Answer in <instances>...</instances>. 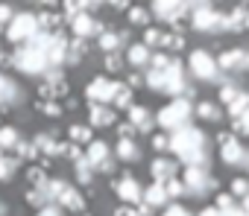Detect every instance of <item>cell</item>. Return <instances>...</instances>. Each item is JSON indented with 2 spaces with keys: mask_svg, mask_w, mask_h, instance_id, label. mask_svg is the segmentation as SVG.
Masks as SVG:
<instances>
[{
  "mask_svg": "<svg viewBox=\"0 0 249 216\" xmlns=\"http://www.w3.org/2000/svg\"><path fill=\"white\" fill-rule=\"evenodd\" d=\"M65 187H68V184H65V181H59V178H53V181L47 178V181L41 184V190H44V196H47V201H50V204H53V201H59V196L65 193Z\"/></svg>",
  "mask_w": 249,
  "mask_h": 216,
  "instance_id": "28",
  "label": "cell"
},
{
  "mask_svg": "<svg viewBox=\"0 0 249 216\" xmlns=\"http://www.w3.org/2000/svg\"><path fill=\"white\" fill-rule=\"evenodd\" d=\"M182 184H185V193H191V196H205L211 187H217V178H211L205 167H188Z\"/></svg>",
  "mask_w": 249,
  "mask_h": 216,
  "instance_id": "5",
  "label": "cell"
},
{
  "mask_svg": "<svg viewBox=\"0 0 249 216\" xmlns=\"http://www.w3.org/2000/svg\"><path fill=\"white\" fill-rule=\"evenodd\" d=\"M246 114H249V93L240 91V96L229 105V117H231V120H240V117H246Z\"/></svg>",
  "mask_w": 249,
  "mask_h": 216,
  "instance_id": "27",
  "label": "cell"
},
{
  "mask_svg": "<svg viewBox=\"0 0 249 216\" xmlns=\"http://www.w3.org/2000/svg\"><path fill=\"white\" fill-rule=\"evenodd\" d=\"M150 67H153V70H167V67H170V59H167V53H156V56L150 59Z\"/></svg>",
  "mask_w": 249,
  "mask_h": 216,
  "instance_id": "42",
  "label": "cell"
},
{
  "mask_svg": "<svg viewBox=\"0 0 249 216\" xmlns=\"http://www.w3.org/2000/svg\"><path fill=\"white\" fill-rule=\"evenodd\" d=\"M164 216H191V213H188L182 204H170V207L164 210Z\"/></svg>",
  "mask_w": 249,
  "mask_h": 216,
  "instance_id": "50",
  "label": "cell"
},
{
  "mask_svg": "<svg viewBox=\"0 0 249 216\" xmlns=\"http://www.w3.org/2000/svg\"><path fill=\"white\" fill-rule=\"evenodd\" d=\"M15 149H18V161H21V158L33 161V158L38 155V152H36V146H33V143H24V140H18V146H15Z\"/></svg>",
  "mask_w": 249,
  "mask_h": 216,
  "instance_id": "41",
  "label": "cell"
},
{
  "mask_svg": "<svg viewBox=\"0 0 249 216\" xmlns=\"http://www.w3.org/2000/svg\"><path fill=\"white\" fill-rule=\"evenodd\" d=\"M199 216H223V210H217V207H205Z\"/></svg>",
  "mask_w": 249,
  "mask_h": 216,
  "instance_id": "56",
  "label": "cell"
},
{
  "mask_svg": "<svg viewBox=\"0 0 249 216\" xmlns=\"http://www.w3.org/2000/svg\"><path fill=\"white\" fill-rule=\"evenodd\" d=\"M68 135L73 143H91V126H71Z\"/></svg>",
  "mask_w": 249,
  "mask_h": 216,
  "instance_id": "36",
  "label": "cell"
},
{
  "mask_svg": "<svg viewBox=\"0 0 249 216\" xmlns=\"http://www.w3.org/2000/svg\"><path fill=\"white\" fill-rule=\"evenodd\" d=\"M220 155H223V161H226L229 167H249V152L240 146L237 138H231L229 143H223V146H220Z\"/></svg>",
  "mask_w": 249,
  "mask_h": 216,
  "instance_id": "13",
  "label": "cell"
},
{
  "mask_svg": "<svg viewBox=\"0 0 249 216\" xmlns=\"http://www.w3.org/2000/svg\"><path fill=\"white\" fill-rule=\"evenodd\" d=\"M44 56H47V67H62V64L68 62V38L59 35V32H53V35H50V44H47V50H44Z\"/></svg>",
  "mask_w": 249,
  "mask_h": 216,
  "instance_id": "10",
  "label": "cell"
},
{
  "mask_svg": "<svg viewBox=\"0 0 249 216\" xmlns=\"http://www.w3.org/2000/svg\"><path fill=\"white\" fill-rule=\"evenodd\" d=\"M229 207H234V199L231 196H220L217 199V210H229Z\"/></svg>",
  "mask_w": 249,
  "mask_h": 216,
  "instance_id": "51",
  "label": "cell"
},
{
  "mask_svg": "<svg viewBox=\"0 0 249 216\" xmlns=\"http://www.w3.org/2000/svg\"><path fill=\"white\" fill-rule=\"evenodd\" d=\"M38 216H62V210H59L56 204H47V207H41V210H38Z\"/></svg>",
  "mask_w": 249,
  "mask_h": 216,
  "instance_id": "53",
  "label": "cell"
},
{
  "mask_svg": "<svg viewBox=\"0 0 249 216\" xmlns=\"http://www.w3.org/2000/svg\"><path fill=\"white\" fill-rule=\"evenodd\" d=\"M164 76H167V91H164V93H170L173 99H179V96H185V93H194V91L188 88V82H185V67H182V62L170 59V67L164 70Z\"/></svg>",
  "mask_w": 249,
  "mask_h": 216,
  "instance_id": "6",
  "label": "cell"
},
{
  "mask_svg": "<svg viewBox=\"0 0 249 216\" xmlns=\"http://www.w3.org/2000/svg\"><path fill=\"white\" fill-rule=\"evenodd\" d=\"M18 158H9V155H0V181H9L12 175H15V170H18Z\"/></svg>",
  "mask_w": 249,
  "mask_h": 216,
  "instance_id": "31",
  "label": "cell"
},
{
  "mask_svg": "<svg viewBox=\"0 0 249 216\" xmlns=\"http://www.w3.org/2000/svg\"><path fill=\"white\" fill-rule=\"evenodd\" d=\"M191 24H194V30H202V32H220V30H226V15L214 12L211 6H202L199 12H194Z\"/></svg>",
  "mask_w": 249,
  "mask_h": 216,
  "instance_id": "7",
  "label": "cell"
},
{
  "mask_svg": "<svg viewBox=\"0 0 249 216\" xmlns=\"http://www.w3.org/2000/svg\"><path fill=\"white\" fill-rule=\"evenodd\" d=\"M9 21H12V9L9 6H0V27L9 24Z\"/></svg>",
  "mask_w": 249,
  "mask_h": 216,
  "instance_id": "54",
  "label": "cell"
},
{
  "mask_svg": "<svg viewBox=\"0 0 249 216\" xmlns=\"http://www.w3.org/2000/svg\"><path fill=\"white\" fill-rule=\"evenodd\" d=\"M85 158H88V164L97 170L103 161H108V146H106L103 140H91V143H88V155H85Z\"/></svg>",
  "mask_w": 249,
  "mask_h": 216,
  "instance_id": "21",
  "label": "cell"
},
{
  "mask_svg": "<svg viewBox=\"0 0 249 216\" xmlns=\"http://www.w3.org/2000/svg\"><path fill=\"white\" fill-rule=\"evenodd\" d=\"M173 172H176V164L173 161H164V158H159V161H153V178L156 181H170L173 178Z\"/></svg>",
  "mask_w": 249,
  "mask_h": 216,
  "instance_id": "24",
  "label": "cell"
},
{
  "mask_svg": "<svg viewBox=\"0 0 249 216\" xmlns=\"http://www.w3.org/2000/svg\"><path fill=\"white\" fill-rule=\"evenodd\" d=\"M68 24H71L73 35H76V38H82V41H85V38H91V35H103V27H100V24H97V21L88 15V12H79V15H73Z\"/></svg>",
  "mask_w": 249,
  "mask_h": 216,
  "instance_id": "9",
  "label": "cell"
},
{
  "mask_svg": "<svg viewBox=\"0 0 249 216\" xmlns=\"http://www.w3.org/2000/svg\"><path fill=\"white\" fill-rule=\"evenodd\" d=\"M27 201H30V204H38V207H47V204H50V201H47V196H44V190H41V187H33V190H30V193H27Z\"/></svg>",
  "mask_w": 249,
  "mask_h": 216,
  "instance_id": "39",
  "label": "cell"
},
{
  "mask_svg": "<svg viewBox=\"0 0 249 216\" xmlns=\"http://www.w3.org/2000/svg\"><path fill=\"white\" fill-rule=\"evenodd\" d=\"M111 187H114V193H117L123 201H141V199H144V190H141V187H138V181H135V178H129V175L117 178Z\"/></svg>",
  "mask_w": 249,
  "mask_h": 216,
  "instance_id": "14",
  "label": "cell"
},
{
  "mask_svg": "<svg viewBox=\"0 0 249 216\" xmlns=\"http://www.w3.org/2000/svg\"><path fill=\"white\" fill-rule=\"evenodd\" d=\"M196 114H199L202 120H208V123H217V120L223 117V111H220V105H214V102H202V105L196 108Z\"/></svg>",
  "mask_w": 249,
  "mask_h": 216,
  "instance_id": "32",
  "label": "cell"
},
{
  "mask_svg": "<svg viewBox=\"0 0 249 216\" xmlns=\"http://www.w3.org/2000/svg\"><path fill=\"white\" fill-rule=\"evenodd\" d=\"M217 67H223L229 73H243V70H249V53L246 50H226L217 59Z\"/></svg>",
  "mask_w": 249,
  "mask_h": 216,
  "instance_id": "12",
  "label": "cell"
},
{
  "mask_svg": "<svg viewBox=\"0 0 249 216\" xmlns=\"http://www.w3.org/2000/svg\"><path fill=\"white\" fill-rule=\"evenodd\" d=\"M106 67H108V70H111V73H117V70H120V67H123V59H120V56H117V53H111V56H108V59H106Z\"/></svg>",
  "mask_w": 249,
  "mask_h": 216,
  "instance_id": "48",
  "label": "cell"
},
{
  "mask_svg": "<svg viewBox=\"0 0 249 216\" xmlns=\"http://www.w3.org/2000/svg\"><path fill=\"white\" fill-rule=\"evenodd\" d=\"M12 64L18 70H24L27 76H38V73L47 70V56L41 50H36L33 44H24V47H18L12 53Z\"/></svg>",
  "mask_w": 249,
  "mask_h": 216,
  "instance_id": "3",
  "label": "cell"
},
{
  "mask_svg": "<svg viewBox=\"0 0 249 216\" xmlns=\"http://www.w3.org/2000/svg\"><path fill=\"white\" fill-rule=\"evenodd\" d=\"M126 38H129L126 32H103V35H100V50H106V53L111 56V53L120 50V44L126 41Z\"/></svg>",
  "mask_w": 249,
  "mask_h": 216,
  "instance_id": "22",
  "label": "cell"
},
{
  "mask_svg": "<svg viewBox=\"0 0 249 216\" xmlns=\"http://www.w3.org/2000/svg\"><path fill=\"white\" fill-rule=\"evenodd\" d=\"M161 47H167V50H182L185 47V38L179 35V32H164V44Z\"/></svg>",
  "mask_w": 249,
  "mask_h": 216,
  "instance_id": "38",
  "label": "cell"
},
{
  "mask_svg": "<svg viewBox=\"0 0 249 216\" xmlns=\"http://www.w3.org/2000/svg\"><path fill=\"white\" fill-rule=\"evenodd\" d=\"M164 187H167V196H188V193H185V184H182V181H176V178L164 181Z\"/></svg>",
  "mask_w": 249,
  "mask_h": 216,
  "instance_id": "46",
  "label": "cell"
},
{
  "mask_svg": "<svg viewBox=\"0 0 249 216\" xmlns=\"http://www.w3.org/2000/svg\"><path fill=\"white\" fill-rule=\"evenodd\" d=\"M18 132L12 129V126H3V129H0V149H15L18 146Z\"/></svg>",
  "mask_w": 249,
  "mask_h": 216,
  "instance_id": "33",
  "label": "cell"
},
{
  "mask_svg": "<svg viewBox=\"0 0 249 216\" xmlns=\"http://www.w3.org/2000/svg\"><path fill=\"white\" fill-rule=\"evenodd\" d=\"M144 79H147V85H150L153 91H159V93L167 91V76H164V70H153V67H150Z\"/></svg>",
  "mask_w": 249,
  "mask_h": 216,
  "instance_id": "30",
  "label": "cell"
},
{
  "mask_svg": "<svg viewBox=\"0 0 249 216\" xmlns=\"http://www.w3.org/2000/svg\"><path fill=\"white\" fill-rule=\"evenodd\" d=\"M88 120H91V126H111L114 123V111H108L106 105H91Z\"/></svg>",
  "mask_w": 249,
  "mask_h": 216,
  "instance_id": "23",
  "label": "cell"
},
{
  "mask_svg": "<svg viewBox=\"0 0 249 216\" xmlns=\"http://www.w3.org/2000/svg\"><path fill=\"white\" fill-rule=\"evenodd\" d=\"M138 146H135V140H117V158L120 161H138Z\"/></svg>",
  "mask_w": 249,
  "mask_h": 216,
  "instance_id": "29",
  "label": "cell"
},
{
  "mask_svg": "<svg viewBox=\"0 0 249 216\" xmlns=\"http://www.w3.org/2000/svg\"><path fill=\"white\" fill-rule=\"evenodd\" d=\"M33 146H36V152H44V155H65V146L56 143L53 135H36Z\"/></svg>",
  "mask_w": 249,
  "mask_h": 216,
  "instance_id": "19",
  "label": "cell"
},
{
  "mask_svg": "<svg viewBox=\"0 0 249 216\" xmlns=\"http://www.w3.org/2000/svg\"><path fill=\"white\" fill-rule=\"evenodd\" d=\"M170 149L188 164V167H205L208 164V149H205V135L194 126H185L179 132H173L170 138Z\"/></svg>",
  "mask_w": 249,
  "mask_h": 216,
  "instance_id": "1",
  "label": "cell"
},
{
  "mask_svg": "<svg viewBox=\"0 0 249 216\" xmlns=\"http://www.w3.org/2000/svg\"><path fill=\"white\" fill-rule=\"evenodd\" d=\"M129 123L138 129V132H150L153 129V117H150V111L144 105H132L129 108Z\"/></svg>",
  "mask_w": 249,
  "mask_h": 216,
  "instance_id": "18",
  "label": "cell"
},
{
  "mask_svg": "<svg viewBox=\"0 0 249 216\" xmlns=\"http://www.w3.org/2000/svg\"><path fill=\"white\" fill-rule=\"evenodd\" d=\"M231 193L234 196H249V181L246 178H234L231 181Z\"/></svg>",
  "mask_w": 249,
  "mask_h": 216,
  "instance_id": "47",
  "label": "cell"
},
{
  "mask_svg": "<svg viewBox=\"0 0 249 216\" xmlns=\"http://www.w3.org/2000/svg\"><path fill=\"white\" fill-rule=\"evenodd\" d=\"M114 216H141L138 210H132V207H117L114 210Z\"/></svg>",
  "mask_w": 249,
  "mask_h": 216,
  "instance_id": "55",
  "label": "cell"
},
{
  "mask_svg": "<svg viewBox=\"0 0 249 216\" xmlns=\"http://www.w3.org/2000/svg\"><path fill=\"white\" fill-rule=\"evenodd\" d=\"M191 114H194L191 99L179 96V99H173L170 105H164L161 111H159V126L167 129V132H179V129L191 126Z\"/></svg>",
  "mask_w": 249,
  "mask_h": 216,
  "instance_id": "2",
  "label": "cell"
},
{
  "mask_svg": "<svg viewBox=\"0 0 249 216\" xmlns=\"http://www.w3.org/2000/svg\"><path fill=\"white\" fill-rule=\"evenodd\" d=\"M141 44H144V47H159V44H164V32H161V30H147Z\"/></svg>",
  "mask_w": 249,
  "mask_h": 216,
  "instance_id": "37",
  "label": "cell"
},
{
  "mask_svg": "<svg viewBox=\"0 0 249 216\" xmlns=\"http://www.w3.org/2000/svg\"><path fill=\"white\" fill-rule=\"evenodd\" d=\"M191 70L199 76V79H217L220 76V67H217V59L205 50H194L191 53Z\"/></svg>",
  "mask_w": 249,
  "mask_h": 216,
  "instance_id": "8",
  "label": "cell"
},
{
  "mask_svg": "<svg viewBox=\"0 0 249 216\" xmlns=\"http://www.w3.org/2000/svg\"><path fill=\"white\" fill-rule=\"evenodd\" d=\"M153 12L161 18V21H167V24H173V21H182V15H185V3H173V0H159V3L153 6Z\"/></svg>",
  "mask_w": 249,
  "mask_h": 216,
  "instance_id": "15",
  "label": "cell"
},
{
  "mask_svg": "<svg viewBox=\"0 0 249 216\" xmlns=\"http://www.w3.org/2000/svg\"><path fill=\"white\" fill-rule=\"evenodd\" d=\"M85 93H88L91 105H103V102H108V99L114 96V82H111V79H106V76L91 79V82H88V88H85Z\"/></svg>",
  "mask_w": 249,
  "mask_h": 216,
  "instance_id": "11",
  "label": "cell"
},
{
  "mask_svg": "<svg viewBox=\"0 0 249 216\" xmlns=\"http://www.w3.org/2000/svg\"><path fill=\"white\" fill-rule=\"evenodd\" d=\"M38 30H41V27H38V18H36L33 12H21V15H12V21H9V27H6V35H9V41H15V44H27Z\"/></svg>",
  "mask_w": 249,
  "mask_h": 216,
  "instance_id": "4",
  "label": "cell"
},
{
  "mask_svg": "<svg viewBox=\"0 0 249 216\" xmlns=\"http://www.w3.org/2000/svg\"><path fill=\"white\" fill-rule=\"evenodd\" d=\"M59 204L68 207V210H73V213H82V210H85V199H82L73 187H65V193L59 196Z\"/></svg>",
  "mask_w": 249,
  "mask_h": 216,
  "instance_id": "20",
  "label": "cell"
},
{
  "mask_svg": "<svg viewBox=\"0 0 249 216\" xmlns=\"http://www.w3.org/2000/svg\"><path fill=\"white\" fill-rule=\"evenodd\" d=\"M167 187L161 184V181H156V184H150L147 190H144V201H147V207H161V204H167Z\"/></svg>",
  "mask_w": 249,
  "mask_h": 216,
  "instance_id": "16",
  "label": "cell"
},
{
  "mask_svg": "<svg viewBox=\"0 0 249 216\" xmlns=\"http://www.w3.org/2000/svg\"><path fill=\"white\" fill-rule=\"evenodd\" d=\"M6 210H9V207H6L3 201H0V216H6Z\"/></svg>",
  "mask_w": 249,
  "mask_h": 216,
  "instance_id": "59",
  "label": "cell"
},
{
  "mask_svg": "<svg viewBox=\"0 0 249 216\" xmlns=\"http://www.w3.org/2000/svg\"><path fill=\"white\" fill-rule=\"evenodd\" d=\"M129 21L138 24V27H144V24H150V12L141 9V6H135V9H129Z\"/></svg>",
  "mask_w": 249,
  "mask_h": 216,
  "instance_id": "40",
  "label": "cell"
},
{
  "mask_svg": "<svg viewBox=\"0 0 249 216\" xmlns=\"http://www.w3.org/2000/svg\"><path fill=\"white\" fill-rule=\"evenodd\" d=\"M27 178L33 181V187H41V184L47 181V175H44V170H41V167H33V170L27 172Z\"/></svg>",
  "mask_w": 249,
  "mask_h": 216,
  "instance_id": "45",
  "label": "cell"
},
{
  "mask_svg": "<svg viewBox=\"0 0 249 216\" xmlns=\"http://www.w3.org/2000/svg\"><path fill=\"white\" fill-rule=\"evenodd\" d=\"M150 59H153L150 47H144V44H132V47H129V64H135V67H147Z\"/></svg>",
  "mask_w": 249,
  "mask_h": 216,
  "instance_id": "25",
  "label": "cell"
},
{
  "mask_svg": "<svg viewBox=\"0 0 249 216\" xmlns=\"http://www.w3.org/2000/svg\"><path fill=\"white\" fill-rule=\"evenodd\" d=\"M18 99H21V88H18L9 76L0 73V105H12V102H18Z\"/></svg>",
  "mask_w": 249,
  "mask_h": 216,
  "instance_id": "17",
  "label": "cell"
},
{
  "mask_svg": "<svg viewBox=\"0 0 249 216\" xmlns=\"http://www.w3.org/2000/svg\"><path fill=\"white\" fill-rule=\"evenodd\" d=\"M135 132H138V129H135L132 123H120V126H117V140H132Z\"/></svg>",
  "mask_w": 249,
  "mask_h": 216,
  "instance_id": "44",
  "label": "cell"
},
{
  "mask_svg": "<svg viewBox=\"0 0 249 216\" xmlns=\"http://www.w3.org/2000/svg\"><path fill=\"white\" fill-rule=\"evenodd\" d=\"M223 216H246V213L237 210V207H229V210H223Z\"/></svg>",
  "mask_w": 249,
  "mask_h": 216,
  "instance_id": "58",
  "label": "cell"
},
{
  "mask_svg": "<svg viewBox=\"0 0 249 216\" xmlns=\"http://www.w3.org/2000/svg\"><path fill=\"white\" fill-rule=\"evenodd\" d=\"M246 18H249L246 9H234L231 15H226V30H243L246 27Z\"/></svg>",
  "mask_w": 249,
  "mask_h": 216,
  "instance_id": "34",
  "label": "cell"
},
{
  "mask_svg": "<svg viewBox=\"0 0 249 216\" xmlns=\"http://www.w3.org/2000/svg\"><path fill=\"white\" fill-rule=\"evenodd\" d=\"M111 102H114L117 108H132V88L114 82V96H111Z\"/></svg>",
  "mask_w": 249,
  "mask_h": 216,
  "instance_id": "26",
  "label": "cell"
},
{
  "mask_svg": "<svg viewBox=\"0 0 249 216\" xmlns=\"http://www.w3.org/2000/svg\"><path fill=\"white\" fill-rule=\"evenodd\" d=\"M41 111L50 114V117H59V114H62V108H59L56 102H41Z\"/></svg>",
  "mask_w": 249,
  "mask_h": 216,
  "instance_id": "49",
  "label": "cell"
},
{
  "mask_svg": "<svg viewBox=\"0 0 249 216\" xmlns=\"http://www.w3.org/2000/svg\"><path fill=\"white\" fill-rule=\"evenodd\" d=\"M153 146H156V149L161 152V149H167V146H170V140H167L164 135H156V138H153Z\"/></svg>",
  "mask_w": 249,
  "mask_h": 216,
  "instance_id": "52",
  "label": "cell"
},
{
  "mask_svg": "<svg viewBox=\"0 0 249 216\" xmlns=\"http://www.w3.org/2000/svg\"><path fill=\"white\" fill-rule=\"evenodd\" d=\"M100 170H103V172H111V170H114V161H111V158H108V161H103V164H100Z\"/></svg>",
  "mask_w": 249,
  "mask_h": 216,
  "instance_id": "57",
  "label": "cell"
},
{
  "mask_svg": "<svg viewBox=\"0 0 249 216\" xmlns=\"http://www.w3.org/2000/svg\"><path fill=\"white\" fill-rule=\"evenodd\" d=\"M237 96H240V91H237L234 85H223V91H220V99H223L226 105H231V102H234Z\"/></svg>",
  "mask_w": 249,
  "mask_h": 216,
  "instance_id": "43",
  "label": "cell"
},
{
  "mask_svg": "<svg viewBox=\"0 0 249 216\" xmlns=\"http://www.w3.org/2000/svg\"><path fill=\"white\" fill-rule=\"evenodd\" d=\"M73 170H76V178H79L82 184H91V178H94V167L88 164V158H79V161L73 164Z\"/></svg>",
  "mask_w": 249,
  "mask_h": 216,
  "instance_id": "35",
  "label": "cell"
}]
</instances>
